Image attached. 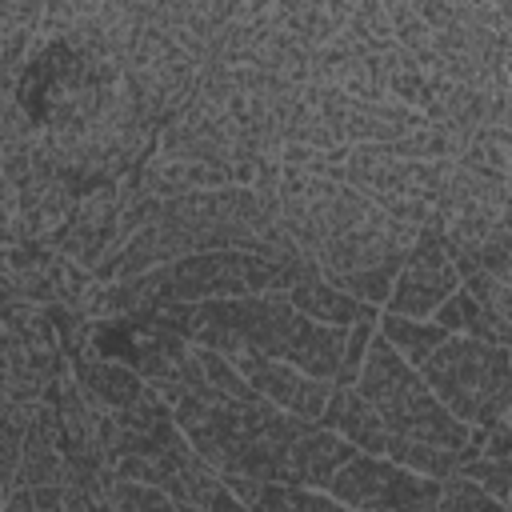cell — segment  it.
I'll return each mask as SVG.
<instances>
[{
	"instance_id": "obj_10",
	"label": "cell",
	"mask_w": 512,
	"mask_h": 512,
	"mask_svg": "<svg viewBox=\"0 0 512 512\" xmlns=\"http://www.w3.org/2000/svg\"><path fill=\"white\" fill-rule=\"evenodd\" d=\"M72 200H76V188L56 172L52 160L40 164V168H32L16 184V228H20V240H28V244H52V236L68 220Z\"/></svg>"
},
{
	"instance_id": "obj_7",
	"label": "cell",
	"mask_w": 512,
	"mask_h": 512,
	"mask_svg": "<svg viewBox=\"0 0 512 512\" xmlns=\"http://www.w3.org/2000/svg\"><path fill=\"white\" fill-rule=\"evenodd\" d=\"M92 272L48 244H0V300L32 304H80L92 288Z\"/></svg>"
},
{
	"instance_id": "obj_23",
	"label": "cell",
	"mask_w": 512,
	"mask_h": 512,
	"mask_svg": "<svg viewBox=\"0 0 512 512\" xmlns=\"http://www.w3.org/2000/svg\"><path fill=\"white\" fill-rule=\"evenodd\" d=\"M436 508H440V512H504L476 480H468V476H460V472L440 476Z\"/></svg>"
},
{
	"instance_id": "obj_3",
	"label": "cell",
	"mask_w": 512,
	"mask_h": 512,
	"mask_svg": "<svg viewBox=\"0 0 512 512\" xmlns=\"http://www.w3.org/2000/svg\"><path fill=\"white\" fill-rule=\"evenodd\" d=\"M416 368L432 396L468 428L512 412V344L448 332Z\"/></svg>"
},
{
	"instance_id": "obj_22",
	"label": "cell",
	"mask_w": 512,
	"mask_h": 512,
	"mask_svg": "<svg viewBox=\"0 0 512 512\" xmlns=\"http://www.w3.org/2000/svg\"><path fill=\"white\" fill-rule=\"evenodd\" d=\"M468 480H476L504 512L512 508V460H496V456H484V452H472V456H460V464L452 468Z\"/></svg>"
},
{
	"instance_id": "obj_6",
	"label": "cell",
	"mask_w": 512,
	"mask_h": 512,
	"mask_svg": "<svg viewBox=\"0 0 512 512\" xmlns=\"http://www.w3.org/2000/svg\"><path fill=\"white\" fill-rule=\"evenodd\" d=\"M328 492L340 508H364V512H384V508H404V512H424L436 508L440 480L420 476L404 464H396L384 452H352L328 480Z\"/></svg>"
},
{
	"instance_id": "obj_27",
	"label": "cell",
	"mask_w": 512,
	"mask_h": 512,
	"mask_svg": "<svg viewBox=\"0 0 512 512\" xmlns=\"http://www.w3.org/2000/svg\"><path fill=\"white\" fill-rule=\"evenodd\" d=\"M108 508H120V512H136V508H172V496L156 484H144V480H128V476H116L108 480Z\"/></svg>"
},
{
	"instance_id": "obj_15",
	"label": "cell",
	"mask_w": 512,
	"mask_h": 512,
	"mask_svg": "<svg viewBox=\"0 0 512 512\" xmlns=\"http://www.w3.org/2000/svg\"><path fill=\"white\" fill-rule=\"evenodd\" d=\"M340 356H344V328H340V324L308 320V316L300 312L296 324H292V332H288V344H284V356H280V360L296 364V368L308 372V376L336 380Z\"/></svg>"
},
{
	"instance_id": "obj_31",
	"label": "cell",
	"mask_w": 512,
	"mask_h": 512,
	"mask_svg": "<svg viewBox=\"0 0 512 512\" xmlns=\"http://www.w3.org/2000/svg\"><path fill=\"white\" fill-rule=\"evenodd\" d=\"M16 4H24L32 16H40V8H44V0H16Z\"/></svg>"
},
{
	"instance_id": "obj_1",
	"label": "cell",
	"mask_w": 512,
	"mask_h": 512,
	"mask_svg": "<svg viewBox=\"0 0 512 512\" xmlns=\"http://www.w3.org/2000/svg\"><path fill=\"white\" fill-rule=\"evenodd\" d=\"M120 88L124 76L116 60H100L68 36H36L20 64L16 100L40 132L68 136L92 124Z\"/></svg>"
},
{
	"instance_id": "obj_12",
	"label": "cell",
	"mask_w": 512,
	"mask_h": 512,
	"mask_svg": "<svg viewBox=\"0 0 512 512\" xmlns=\"http://www.w3.org/2000/svg\"><path fill=\"white\" fill-rule=\"evenodd\" d=\"M68 372H72L80 396L92 408H104V412H116V408L132 404L148 388V380L140 372H132L128 364L108 360V356H88V352L84 356H72L68 360Z\"/></svg>"
},
{
	"instance_id": "obj_11",
	"label": "cell",
	"mask_w": 512,
	"mask_h": 512,
	"mask_svg": "<svg viewBox=\"0 0 512 512\" xmlns=\"http://www.w3.org/2000/svg\"><path fill=\"white\" fill-rule=\"evenodd\" d=\"M352 452H356V448H352L340 432H332L328 424L312 420V424L288 444L280 480H288V484H304V488H328L332 472H336Z\"/></svg>"
},
{
	"instance_id": "obj_19",
	"label": "cell",
	"mask_w": 512,
	"mask_h": 512,
	"mask_svg": "<svg viewBox=\"0 0 512 512\" xmlns=\"http://www.w3.org/2000/svg\"><path fill=\"white\" fill-rule=\"evenodd\" d=\"M252 508H276V512H336L340 504L332 500L328 488H304V484H288V480H260Z\"/></svg>"
},
{
	"instance_id": "obj_28",
	"label": "cell",
	"mask_w": 512,
	"mask_h": 512,
	"mask_svg": "<svg viewBox=\"0 0 512 512\" xmlns=\"http://www.w3.org/2000/svg\"><path fill=\"white\" fill-rule=\"evenodd\" d=\"M96 8H100V0H44V8H40V32L36 36H64L76 20H84Z\"/></svg>"
},
{
	"instance_id": "obj_17",
	"label": "cell",
	"mask_w": 512,
	"mask_h": 512,
	"mask_svg": "<svg viewBox=\"0 0 512 512\" xmlns=\"http://www.w3.org/2000/svg\"><path fill=\"white\" fill-rule=\"evenodd\" d=\"M376 336H380L384 344H392L408 364H420L448 332H444L432 316H404V312L380 308V316H376Z\"/></svg>"
},
{
	"instance_id": "obj_24",
	"label": "cell",
	"mask_w": 512,
	"mask_h": 512,
	"mask_svg": "<svg viewBox=\"0 0 512 512\" xmlns=\"http://www.w3.org/2000/svg\"><path fill=\"white\" fill-rule=\"evenodd\" d=\"M196 356H200V368H204V380H208L212 392H220V396H228V400H252V396H256V392L248 388V380L240 376V368H236L232 356H224V352H216V348H204V344H196Z\"/></svg>"
},
{
	"instance_id": "obj_4",
	"label": "cell",
	"mask_w": 512,
	"mask_h": 512,
	"mask_svg": "<svg viewBox=\"0 0 512 512\" xmlns=\"http://www.w3.org/2000/svg\"><path fill=\"white\" fill-rule=\"evenodd\" d=\"M296 316L300 312L292 308L288 292H280V288L244 292V296H212V300H196L188 308L184 336L192 344L216 348L224 356H244V352L284 356Z\"/></svg>"
},
{
	"instance_id": "obj_9",
	"label": "cell",
	"mask_w": 512,
	"mask_h": 512,
	"mask_svg": "<svg viewBox=\"0 0 512 512\" xmlns=\"http://www.w3.org/2000/svg\"><path fill=\"white\" fill-rule=\"evenodd\" d=\"M240 376L248 380V388L256 396H264L268 404L292 412V416H304V420H320L324 404H328V392H332V380H320V376H308L300 372L296 364L280 360V356H260V352H244V356H232Z\"/></svg>"
},
{
	"instance_id": "obj_8",
	"label": "cell",
	"mask_w": 512,
	"mask_h": 512,
	"mask_svg": "<svg viewBox=\"0 0 512 512\" xmlns=\"http://www.w3.org/2000/svg\"><path fill=\"white\" fill-rule=\"evenodd\" d=\"M116 220H120V188L116 180H100L76 192L68 220L60 224V232L52 236L48 248L72 256L76 264H84L88 272L112 252L116 244Z\"/></svg>"
},
{
	"instance_id": "obj_5",
	"label": "cell",
	"mask_w": 512,
	"mask_h": 512,
	"mask_svg": "<svg viewBox=\"0 0 512 512\" xmlns=\"http://www.w3.org/2000/svg\"><path fill=\"white\" fill-rule=\"evenodd\" d=\"M196 72L200 60L164 28H140V36L120 60V76L152 124L172 120L192 100Z\"/></svg>"
},
{
	"instance_id": "obj_16",
	"label": "cell",
	"mask_w": 512,
	"mask_h": 512,
	"mask_svg": "<svg viewBox=\"0 0 512 512\" xmlns=\"http://www.w3.org/2000/svg\"><path fill=\"white\" fill-rule=\"evenodd\" d=\"M288 292V300H292V308L296 312H304L308 320H320V324H340V328H348L356 316H360V300H352L348 292H340L320 268H316V260H304V268L296 272V280L284 288Z\"/></svg>"
},
{
	"instance_id": "obj_21",
	"label": "cell",
	"mask_w": 512,
	"mask_h": 512,
	"mask_svg": "<svg viewBox=\"0 0 512 512\" xmlns=\"http://www.w3.org/2000/svg\"><path fill=\"white\" fill-rule=\"evenodd\" d=\"M452 264H456L460 288H464L484 312H492V316H500V320H512V308H508L512 280H500V276H492V272H484V268H476V264H468V260H452Z\"/></svg>"
},
{
	"instance_id": "obj_30",
	"label": "cell",
	"mask_w": 512,
	"mask_h": 512,
	"mask_svg": "<svg viewBox=\"0 0 512 512\" xmlns=\"http://www.w3.org/2000/svg\"><path fill=\"white\" fill-rule=\"evenodd\" d=\"M272 8V0H244V12L240 16H264Z\"/></svg>"
},
{
	"instance_id": "obj_20",
	"label": "cell",
	"mask_w": 512,
	"mask_h": 512,
	"mask_svg": "<svg viewBox=\"0 0 512 512\" xmlns=\"http://www.w3.org/2000/svg\"><path fill=\"white\" fill-rule=\"evenodd\" d=\"M36 32H40V16H32L16 0H0V64H24Z\"/></svg>"
},
{
	"instance_id": "obj_18",
	"label": "cell",
	"mask_w": 512,
	"mask_h": 512,
	"mask_svg": "<svg viewBox=\"0 0 512 512\" xmlns=\"http://www.w3.org/2000/svg\"><path fill=\"white\" fill-rule=\"evenodd\" d=\"M456 164L472 168V172H484V176H496V180H508V168H512V132L500 128V124H480L468 144L460 148Z\"/></svg>"
},
{
	"instance_id": "obj_25",
	"label": "cell",
	"mask_w": 512,
	"mask_h": 512,
	"mask_svg": "<svg viewBox=\"0 0 512 512\" xmlns=\"http://www.w3.org/2000/svg\"><path fill=\"white\" fill-rule=\"evenodd\" d=\"M344 28H348L368 52H388V48H396V36H392V24H388L380 0H360V4L352 8V16H348Z\"/></svg>"
},
{
	"instance_id": "obj_29",
	"label": "cell",
	"mask_w": 512,
	"mask_h": 512,
	"mask_svg": "<svg viewBox=\"0 0 512 512\" xmlns=\"http://www.w3.org/2000/svg\"><path fill=\"white\" fill-rule=\"evenodd\" d=\"M196 8H200V16L216 28V24L232 20V16H240V12H244V0H196Z\"/></svg>"
},
{
	"instance_id": "obj_26",
	"label": "cell",
	"mask_w": 512,
	"mask_h": 512,
	"mask_svg": "<svg viewBox=\"0 0 512 512\" xmlns=\"http://www.w3.org/2000/svg\"><path fill=\"white\" fill-rule=\"evenodd\" d=\"M24 424H28V404L0 400V488H8V480L16 472L20 444H24Z\"/></svg>"
},
{
	"instance_id": "obj_13",
	"label": "cell",
	"mask_w": 512,
	"mask_h": 512,
	"mask_svg": "<svg viewBox=\"0 0 512 512\" xmlns=\"http://www.w3.org/2000/svg\"><path fill=\"white\" fill-rule=\"evenodd\" d=\"M424 116L400 100H348V112L340 120V140L344 144H392L420 128Z\"/></svg>"
},
{
	"instance_id": "obj_14",
	"label": "cell",
	"mask_w": 512,
	"mask_h": 512,
	"mask_svg": "<svg viewBox=\"0 0 512 512\" xmlns=\"http://www.w3.org/2000/svg\"><path fill=\"white\" fill-rule=\"evenodd\" d=\"M320 424L340 432L356 452H384L388 448V428L376 416V408L352 388V384H332L328 404L320 412Z\"/></svg>"
},
{
	"instance_id": "obj_2",
	"label": "cell",
	"mask_w": 512,
	"mask_h": 512,
	"mask_svg": "<svg viewBox=\"0 0 512 512\" xmlns=\"http://www.w3.org/2000/svg\"><path fill=\"white\" fill-rule=\"evenodd\" d=\"M352 388L376 408L384 420L388 436H412L448 452H464L468 444V424H460L424 384L420 368L408 364L392 344H384L376 332L368 340V352L360 360V372Z\"/></svg>"
}]
</instances>
